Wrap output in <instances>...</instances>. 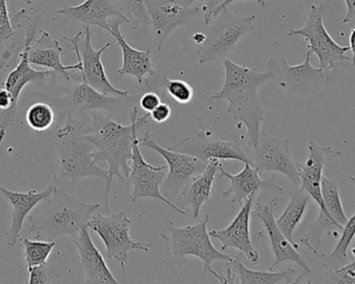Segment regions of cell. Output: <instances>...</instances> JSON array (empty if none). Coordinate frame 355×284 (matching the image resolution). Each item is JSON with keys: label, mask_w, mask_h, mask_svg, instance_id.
<instances>
[{"label": "cell", "mask_w": 355, "mask_h": 284, "mask_svg": "<svg viewBox=\"0 0 355 284\" xmlns=\"http://www.w3.org/2000/svg\"><path fill=\"white\" fill-rule=\"evenodd\" d=\"M167 167H164V166L155 167L145 161L140 150L138 136H135L134 143H132V155L130 163V174L128 177L130 184L134 186V190L130 196V201L136 202L140 199H155V200L165 203L176 213L184 217L187 213L180 207L176 206L172 201L168 200L159 190V186L167 176Z\"/></svg>", "instance_id": "obj_12"}, {"label": "cell", "mask_w": 355, "mask_h": 284, "mask_svg": "<svg viewBox=\"0 0 355 284\" xmlns=\"http://www.w3.org/2000/svg\"><path fill=\"white\" fill-rule=\"evenodd\" d=\"M257 195H251L241 205L234 221L225 229L211 230L209 231L211 238L219 240L222 245V250L227 248H234L240 251L246 256V258L253 265L259 261V254L253 246L250 238V218L253 203Z\"/></svg>", "instance_id": "obj_18"}, {"label": "cell", "mask_w": 355, "mask_h": 284, "mask_svg": "<svg viewBox=\"0 0 355 284\" xmlns=\"http://www.w3.org/2000/svg\"><path fill=\"white\" fill-rule=\"evenodd\" d=\"M15 28L12 24V15L8 10L7 0H0V42L13 38Z\"/></svg>", "instance_id": "obj_38"}, {"label": "cell", "mask_w": 355, "mask_h": 284, "mask_svg": "<svg viewBox=\"0 0 355 284\" xmlns=\"http://www.w3.org/2000/svg\"><path fill=\"white\" fill-rule=\"evenodd\" d=\"M209 221V215H207L202 221L186 227H178L170 220L165 222L159 234L166 242L164 257L166 269L178 273L187 256H195L202 261V279H205L207 269L215 261L234 263L236 257L225 254L214 246L207 230Z\"/></svg>", "instance_id": "obj_4"}, {"label": "cell", "mask_w": 355, "mask_h": 284, "mask_svg": "<svg viewBox=\"0 0 355 284\" xmlns=\"http://www.w3.org/2000/svg\"><path fill=\"white\" fill-rule=\"evenodd\" d=\"M159 103H161V98L157 93L146 92L139 98V105H140L141 109H144L148 114L153 112Z\"/></svg>", "instance_id": "obj_40"}, {"label": "cell", "mask_w": 355, "mask_h": 284, "mask_svg": "<svg viewBox=\"0 0 355 284\" xmlns=\"http://www.w3.org/2000/svg\"><path fill=\"white\" fill-rule=\"evenodd\" d=\"M207 272L213 274L214 277L217 278V279L219 280L220 283H234V275L232 273V269H230V267H227V276H226V277H222L219 273H217V272H216L215 269H211V267H209V269H207Z\"/></svg>", "instance_id": "obj_44"}, {"label": "cell", "mask_w": 355, "mask_h": 284, "mask_svg": "<svg viewBox=\"0 0 355 284\" xmlns=\"http://www.w3.org/2000/svg\"><path fill=\"white\" fill-rule=\"evenodd\" d=\"M255 16H242L226 8L214 18L213 26L205 34V41L195 51L200 64L227 59L239 41L253 28Z\"/></svg>", "instance_id": "obj_6"}, {"label": "cell", "mask_w": 355, "mask_h": 284, "mask_svg": "<svg viewBox=\"0 0 355 284\" xmlns=\"http://www.w3.org/2000/svg\"><path fill=\"white\" fill-rule=\"evenodd\" d=\"M28 271L30 273L28 284L53 283L57 278L60 277V274L51 265H47V263L44 265H35L28 269Z\"/></svg>", "instance_id": "obj_37"}, {"label": "cell", "mask_w": 355, "mask_h": 284, "mask_svg": "<svg viewBox=\"0 0 355 284\" xmlns=\"http://www.w3.org/2000/svg\"><path fill=\"white\" fill-rule=\"evenodd\" d=\"M55 184H51L46 190L38 192L31 190L28 192H14L8 190L0 184V193L12 205L11 225L7 232V246L13 248L21 238V230L24 221L28 217L33 209L42 202L55 190Z\"/></svg>", "instance_id": "obj_23"}, {"label": "cell", "mask_w": 355, "mask_h": 284, "mask_svg": "<svg viewBox=\"0 0 355 284\" xmlns=\"http://www.w3.org/2000/svg\"><path fill=\"white\" fill-rule=\"evenodd\" d=\"M324 5L311 7L309 16L305 18V24L298 30H291L288 37H303L307 40V49L319 59L321 69L326 73L334 71L345 64H354L351 55L350 47L338 44L330 36L324 26Z\"/></svg>", "instance_id": "obj_7"}, {"label": "cell", "mask_w": 355, "mask_h": 284, "mask_svg": "<svg viewBox=\"0 0 355 284\" xmlns=\"http://www.w3.org/2000/svg\"><path fill=\"white\" fill-rule=\"evenodd\" d=\"M63 47L59 41L55 40L47 32H41V36L37 40L33 41L28 51V60L33 65L45 67L53 70V72H60L65 76L66 80H71V74L69 71H80L82 65L78 62L76 65L66 66L62 63L61 55Z\"/></svg>", "instance_id": "obj_27"}, {"label": "cell", "mask_w": 355, "mask_h": 284, "mask_svg": "<svg viewBox=\"0 0 355 284\" xmlns=\"http://www.w3.org/2000/svg\"><path fill=\"white\" fill-rule=\"evenodd\" d=\"M67 42L70 43V47L76 51L78 62L82 65L83 82L94 88L98 92L111 96H128V91L120 90L115 88L107 78L103 66V53L111 47V43L107 42L101 48L95 49L92 44V33L90 26H86L85 32H80L73 38H68L64 36Z\"/></svg>", "instance_id": "obj_9"}, {"label": "cell", "mask_w": 355, "mask_h": 284, "mask_svg": "<svg viewBox=\"0 0 355 284\" xmlns=\"http://www.w3.org/2000/svg\"><path fill=\"white\" fill-rule=\"evenodd\" d=\"M123 24L128 22L122 18H114L110 22L111 28L109 33L117 41L122 51V66L118 69V74L121 76H132L138 80L139 84L144 85L149 78L155 76V66L151 59V51H142L130 46L120 32V26Z\"/></svg>", "instance_id": "obj_20"}, {"label": "cell", "mask_w": 355, "mask_h": 284, "mask_svg": "<svg viewBox=\"0 0 355 284\" xmlns=\"http://www.w3.org/2000/svg\"><path fill=\"white\" fill-rule=\"evenodd\" d=\"M309 154L306 161L303 165L298 163L300 188L304 190L311 196V198H313L315 203L319 205V213L334 221L329 217L327 211H326L325 206H324L321 195V179L322 176H323L324 168L336 161L342 155V152L338 150H334L329 147L320 146V145L315 144L313 141L309 142ZM334 223H336V222H334Z\"/></svg>", "instance_id": "obj_17"}, {"label": "cell", "mask_w": 355, "mask_h": 284, "mask_svg": "<svg viewBox=\"0 0 355 284\" xmlns=\"http://www.w3.org/2000/svg\"><path fill=\"white\" fill-rule=\"evenodd\" d=\"M346 3V14H345L343 22L348 24L351 30L355 28V0H345Z\"/></svg>", "instance_id": "obj_42"}, {"label": "cell", "mask_w": 355, "mask_h": 284, "mask_svg": "<svg viewBox=\"0 0 355 284\" xmlns=\"http://www.w3.org/2000/svg\"><path fill=\"white\" fill-rule=\"evenodd\" d=\"M252 163L259 172H279L293 184L300 182L298 163L293 159L290 141L286 139L272 138L261 130Z\"/></svg>", "instance_id": "obj_15"}, {"label": "cell", "mask_w": 355, "mask_h": 284, "mask_svg": "<svg viewBox=\"0 0 355 284\" xmlns=\"http://www.w3.org/2000/svg\"><path fill=\"white\" fill-rule=\"evenodd\" d=\"M26 119L32 130L41 132L49 130L53 125L55 115L51 105L37 103L28 107Z\"/></svg>", "instance_id": "obj_32"}, {"label": "cell", "mask_w": 355, "mask_h": 284, "mask_svg": "<svg viewBox=\"0 0 355 284\" xmlns=\"http://www.w3.org/2000/svg\"><path fill=\"white\" fill-rule=\"evenodd\" d=\"M58 14L85 26H97L107 32L111 28L110 22L114 18H122L130 24V20L116 7L113 0H85L80 5L59 10Z\"/></svg>", "instance_id": "obj_25"}, {"label": "cell", "mask_w": 355, "mask_h": 284, "mask_svg": "<svg viewBox=\"0 0 355 284\" xmlns=\"http://www.w3.org/2000/svg\"><path fill=\"white\" fill-rule=\"evenodd\" d=\"M220 161L211 159L205 169L198 175L193 176L188 184L180 190L174 204L180 207L187 215L199 217L201 208L207 205L213 190L214 180L218 174Z\"/></svg>", "instance_id": "obj_21"}, {"label": "cell", "mask_w": 355, "mask_h": 284, "mask_svg": "<svg viewBox=\"0 0 355 284\" xmlns=\"http://www.w3.org/2000/svg\"><path fill=\"white\" fill-rule=\"evenodd\" d=\"M211 3L214 0H201L200 3ZM234 1H238V0H221V3L219 5L215 6V7L207 8L203 7V11H205V21L207 26H209V22L220 13V12L225 10L228 6L232 5ZM255 3H259L261 7H266V0H253Z\"/></svg>", "instance_id": "obj_39"}, {"label": "cell", "mask_w": 355, "mask_h": 284, "mask_svg": "<svg viewBox=\"0 0 355 284\" xmlns=\"http://www.w3.org/2000/svg\"><path fill=\"white\" fill-rule=\"evenodd\" d=\"M39 20L33 22L28 30H26V41H24V49L20 53V61L18 65L10 72L3 82V88L7 89L11 93L13 98L12 109L8 112H3V116L0 119V144L5 140L8 130L15 123L16 116H17L18 101L24 89L31 82H39V80H46L49 76H53V70H44L39 71L32 68V64L28 60V51L31 45L35 40L37 28H38Z\"/></svg>", "instance_id": "obj_10"}, {"label": "cell", "mask_w": 355, "mask_h": 284, "mask_svg": "<svg viewBox=\"0 0 355 284\" xmlns=\"http://www.w3.org/2000/svg\"><path fill=\"white\" fill-rule=\"evenodd\" d=\"M171 107L167 103H161L153 112L149 113V116L157 123H164V122L167 121L171 117Z\"/></svg>", "instance_id": "obj_41"}, {"label": "cell", "mask_w": 355, "mask_h": 284, "mask_svg": "<svg viewBox=\"0 0 355 284\" xmlns=\"http://www.w3.org/2000/svg\"><path fill=\"white\" fill-rule=\"evenodd\" d=\"M288 195L291 196L290 202L284 213L275 221L280 231L288 238V242L298 248L299 245L294 240V232L304 217L311 196L301 188L288 193Z\"/></svg>", "instance_id": "obj_28"}, {"label": "cell", "mask_w": 355, "mask_h": 284, "mask_svg": "<svg viewBox=\"0 0 355 284\" xmlns=\"http://www.w3.org/2000/svg\"><path fill=\"white\" fill-rule=\"evenodd\" d=\"M205 34H202V33H196V34H194V36H193V41H194L195 43H197V44L200 45L201 43L205 41Z\"/></svg>", "instance_id": "obj_46"}, {"label": "cell", "mask_w": 355, "mask_h": 284, "mask_svg": "<svg viewBox=\"0 0 355 284\" xmlns=\"http://www.w3.org/2000/svg\"><path fill=\"white\" fill-rule=\"evenodd\" d=\"M73 244L80 253V265L86 276V283H120L107 267L105 257L93 242L88 226H85L76 236H73Z\"/></svg>", "instance_id": "obj_22"}, {"label": "cell", "mask_w": 355, "mask_h": 284, "mask_svg": "<svg viewBox=\"0 0 355 284\" xmlns=\"http://www.w3.org/2000/svg\"><path fill=\"white\" fill-rule=\"evenodd\" d=\"M164 87L176 103L187 105L194 98V90H193L192 86L184 80H170L166 76L165 80H164Z\"/></svg>", "instance_id": "obj_36"}, {"label": "cell", "mask_w": 355, "mask_h": 284, "mask_svg": "<svg viewBox=\"0 0 355 284\" xmlns=\"http://www.w3.org/2000/svg\"><path fill=\"white\" fill-rule=\"evenodd\" d=\"M168 149L197 157L207 163L211 159H230L253 166L252 161L243 150L242 141L240 139L222 141L215 136L213 130H200L198 134L187 136L176 144L168 147Z\"/></svg>", "instance_id": "obj_13"}, {"label": "cell", "mask_w": 355, "mask_h": 284, "mask_svg": "<svg viewBox=\"0 0 355 284\" xmlns=\"http://www.w3.org/2000/svg\"><path fill=\"white\" fill-rule=\"evenodd\" d=\"M311 53L307 49L305 59L300 65L291 66L284 57H271L268 63L272 78L282 90L305 95L330 84L329 73L311 63Z\"/></svg>", "instance_id": "obj_11"}, {"label": "cell", "mask_w": 355, "mask_h": 284, "mask_svg": "<svg viewBox=\"0 0 355 284\" xmlns=\"http://www.w3.org/2000/svg\"><path fill=\"white\" fill-rule=\"evenodd\" d=\"M147 14L155 30V44L159 51L168 36L178 26L188 24L200 13L199 7H184L176 0H144Z\"/></svg>", "instance_id": "obj_16"}, {"label": "cell", "mask_w": 355, "mask_h": 284, "mask_svg": "<svg viewBox=\"0 0 355 284\" xmlns=\"http://www.w3.org/2000/svg\"><path fill=\"white\" fill-rule=\"evenodd\" d=\"M225 78L221 90L211 95V100L228 103L227 114L247 130L249 146L254 148L259 143V132L265 121V111L259 103V89L272 78V72H261L224 60Z\"/></svg>", "instance_id": "obj_1"}, {"label": "cell", "mask_w": 355, "mask_h": 284, "mask_svg": "<svg viewBox=\"0 0 355 284\" xmlns=\"http://www.w3.org/2000/svg\"><path fill=\"white\" fill-rule=\"evenodd\" d=\"M355 30H351L350 38H349V47H350L351 57L354 60L355 46H354Z\"/></svg>", "instance_id": "obj_45"}, {"label": "cell", "mask_w": 355, "mask_h": 284, "mask_svg": "<svg viewBox=\"0 0 355 284\" xmlns=\"http://www.w3.org/2000/svg\"><path fill=\"white\" fill-rule=\"evenodd\" d=\"M321 195L324 206L329 217L336 223L344 226L348 221V218L343 208L338 182L322 176Z\"/></svg>", "instance_id": "obj_30"}, {"label": "cell", "mask_w": 355, "mask_h": 284, "mask_svg": "<svg viewBox=\"0 0 355 284\" xmlns=\"http://www.w3.org/2000/svg\"><path fill=\"white\" fill-rule=\"evenodd\" d=\"M355 231V215L353 213L349 218L347 223L345 224L343 228L342 233H340V240L336 244V248L334 249L331 253L328 254H322V258L324 260L328 261L330 263H338V261H344L348 259V250L349 246L352 242L353 238H354Z\"/></svg>", "instance_id": "obj_33"}, {"label": "cell", "mask_w": 355, "mask_h": 284, "mask_svg": "<svg viewBox=\"0 0 355 284\" xmlns=\"http://www.w3.org/2000/svg\"><path fill=\"white\" fill-rule=\"evenodd\" d=\"M57 172L53 181L60 179L78 181L84 177L107 180V170L99 167L94 159L95 148L85 138L83 127L68 111L67 121L57 130Z\"/></svg>", "instance_id": "obj_5"}, {"label": "cell", "mask_w": 355, "mask_h": 284, "mask_svg": "<svg viewBox=\"0 0 355 284\" xmlns=\"http://www.w3.org/2000/svg\"><path fill=\"white\" fill-rule=\"evenodd\" d=\"M140 96H111L103 94L83 82L72 92V103L84 112H117L136 107Z\"/></svg>", "instance_id": "obj_26"}, {"label": "cell", "mask_w": 355, "mask_h": 284, "mask_svg": "<svg viewBox=\"0 0 355 284\" xmlns=\"http://www.w3.org/2000/svg\"><path fill=\"white\" fill-rule=\"evenodd\" d=\"M22 1H24V3H26V5H32L33 3V0H22Z\"/></svg>", "instance_id": "obj_48"}, {"label": "cell", "mask_w": 355, "mask_h": 284, "mask_svg": "<svg viewBox=\"0 0 355 284\" xmlns=\"http://www.w3.org/2000/svg\"><path fill=\"white\" fill-rule=\"evenodd\" d=\"M22 245L24 247L26 269H30L35 265L46 263L49 255L53 252V248L57 246V242L55 240L46 242V240H32L24 238Z\"/></svg>", "instance_id": "obj_31"}, {"label": "cell", "mask_w": 355, "mask_h": 284, "mask_svg": "<svg viewBox=\"0 0 355 284\" xmlns=\"http://www.w3.org/2000/svg\"><path fill=\"white\" fill-rule=\"evenodd\" d=\"M240 276L241 284H293L299 283L305 274L296 277V271L292 267L282 272L253 271L241 263L239 257L234 258V263Z\"/></svg>", "instance_id": "obj_29"}, {"label": "cell", "mask_w": 355, "mask_h": 284, "mask_svg": "<svg viewBox=\"0 0 355 284\" xmlns=\"http://www.w3.org/2000/svg\"><path fill=\"white\" fill-rule=\"evenodd\" d=\"M277 206V199L270 200L266 205L257 201L254 211H251V215H254L263 223L269 236L272 251L275 255V260L270 265L269 271H275L284 263H295L303 269L305 275L309 276L311 269L306 261V254H301L298 248L288 242L276 224L275 209Z\"/></svg>", "instance_id": "obj_14"}, {"label": "cell", "mask_w": 355, "mask_h": 284, "mask_svg": "<svg viewBox=\"0 0 355 284\" xmlns=\"http://www.w3.org/2000/svg\"><path fill=\"white\" fill-rule=\"evenodd\" d=\"M99 207V204L78 200L65 188L55 186L53 192L28 215L31 231L36 240L46 242H53L62 236L73 238L87 226Z\"/></svg>", "instance_id": "obj_3"}, {"label": "cell", "mask_w": 355, "mask_h": 284, "mask_svg": "<svg viewBox=\"0 0 355 284\" xmlns=\"http://www.w3.org/2000/svg\"><path fill=\"white\" fill-rule=\"evenodd\" d=\"M89 229L98 234L105 246V256L119 263L122 274H125L130 251L148 252L150 246L134 240L130 233L132 221L124 211L110 215H97L87 224Z\"/></svg>", "instance_id": "obj_8"}, {"label": "cell", "mask_w": 355, "mask_h": 284, "mask_svg": "<svg viewBox=\"0 0 355 284\" xmlns=\"http://www.w3.org/2000/svg\"><path fill=\"white\" fill-rule=\"evenodd\" d=\"M130 125H122L110 117L99 120L93 132L85 134V138L94 146V159L97 163L107 161L109 165L103 200L109 211V197L114 178L128 179L130 161L132 155V143L139 130L148 121L149 114L139 118L138 107L130 112Z\"/></svg>", "instance_id": "obj_2"}, {"label": "cell", "mask_w": 355, "mask_h": 284, "mask_svg": "<svg viewBox=\"0 0 355 284\" xmlns=\"http://www.w3.org/2000/svg\"><path fill=\"white\" fill-rule=\"evenodd\" d=\"M353 259L350 263L340 267L326 265L325 282L332 284H355V251L352 249Z\"/></svg>", "instance_id": "obj_35"}, {"label": "cell", "mask_w": 355, "mask_h": 284, "mask_svg": "<svg viewBox=\"0 0 355 284\" xmlns=\"http://www.w3.org/2000/svg\"><path fill=\"white\" fill-rule=\"evenodd\" d=\"M140 146L146 147L161 154L167 163V181L170 184H180L198 175L207 167V163L197 157L163 148L153 139L151 132H146L143 138L139 139Z\"/></svg>", "instance_id": "obj_24"}, {"label": "cell", "mask_w": 355, "mask_h": 284, "mask_svg": "<svg viewBox=\"0 0 355 284\" xmlns=\"http://www.w3.org/2000/svg\"><path fill=\"white\" fill-rule=\"evenodd\" d=\"M244 169L238 174H230L220 163L218 173L219 177L227 178L230 180V186L227 190L222 193L221 198H228L232 195V204L242 205L243 201L246 200L251 195H257L259 190H268V192L284 194V190L278 186L275 181V177L270 179H261L259 173L261 172L253 167L250 163H244Z\"/></svg>", "instance_id": "obj_19"}, {"label": "cell", "mask_w": 355, "mask_h": 284, "mask_svg": "<svg viewBox=\"0 0 355 284\" xmlns=\"http://www.w3.org/2000/svg\"><path fill=\"white\" fill-rule=\"evenodd\" d=\"M180 5L184 7H191L194 3H200L201 0H176Z\"/></svg>", "instance_id": "obj_47"}, {"label": "cell", "mask_w": 355, "mask_h": 284, "mask_svg": "<svg viewBox=\"0 0 355 284\" xmlns=\"http://www.w3.org/2000/svg\"><path fill=\"white\" fill-rule=\"evenodd\" d=\"M13 98L11 93L6 88L0 89V109L3 112H8L12 109Z\"/></svg>", "instance_id": "obj_43"}, {"label": "cell", "mask_w": 355, "mask_h": 284, "mask_svg": "<svg viewBox=\"0 0 355 284\" xmlns=\"http://www.w3.org/2000/svg\"><path fill=\"white\" fill-rule=\"evenodd\" d=\"M116 7L132 22L144 26L148 22V14L144 0H115Z\"/></svg>", "instance_id": "obj_34"}]
</instances>
